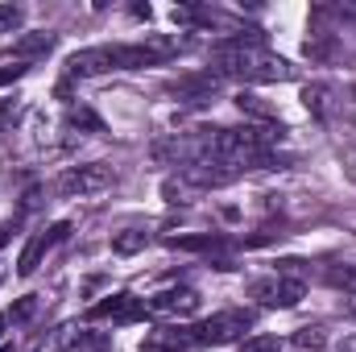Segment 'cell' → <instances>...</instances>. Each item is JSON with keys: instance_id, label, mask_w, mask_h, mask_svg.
<instances>
[{"instance_id": "obj_1", "label": "cell", "mask_w": 356, "mask_h": 352, "mask_svg": "<svg viewBox=\"0 0 356 352\" xmlns=\"http://www.w3.org/2000/svg\"><path fill=\"white\" fill-rule=\"evenodd\" d=\"M216 58V75L220 79H245V83H286L298 75L294 63L277 58L261 50V33L257 29H245V33H232L224 42H216L211 50Z\"/></svg>"}, {"instance_id": "obj_2", "label": "cell", "mask_w": 356, "mask_h": 352, "mask_svg": "<svg viewBox=\"0 0 356 352\" xmlns=\"http://www.w3.org/2000/svg\"><path fill=\"white\" fill-rule=\"evenodd\" d=\"M249 328H253V311H220V315L195 323V328H191V340H195V344H232V340H241Z\"/></svg>"}, {"instance_id": "obj_3", "label": "cell", "mask_w": 356, "mask_h": 352, "mask_svg": "<svg viewBox=\"0 0 356 352\" xmlns=\"http://www.w3.org/2000/svg\"><path fill=\"white\" fill-rule=\"evenodd\" d=\"M249 294H253L261 307L286 311V307H298V303H302L307 286H302L298 278H286V273H277V278H257V282L249 286Z\"/></svg>"}, {"instance_id": "obj_4", "label": "cell", "mask_w": 356, "mask_h": 352, "mask_svg": "<svg viewBox=\"0 0 356 352\" xmlns=\"http://www.w3.org/2000/svg\"><path fill=\"white\" fill-rule=\"evenodd\" d=\"M112 178H116L112 175V166H104V162H88V166H71V170H63L58 191L71 195V199H83V195H95V191H108Z\"/></svg>"}, {"instance_id": "obj_5", "label": "cell", "mask_w": 356, "mask_h": 352, "mask_svg": "<svg viewBox=\"0 0 356 352\" xmlns=\"http://www.w3.org/2000/svg\"><path fill=\"white\" fill-rule=\"evenodd\" d=\"M88 319L91 323H99V319L137 323V319H145V298H137V294H129V290H116V294H108V298H99V303L91 307Z\"/></svg>"}, {"instance_id": "obj_6", "label": "cell", "mask_w": 356, "mask_h": 352, "mask_svg": "<svg viewBox=\"0 0 356 352\" xmlns=\"http://www.w3.org/2000/svg\"><path fill=\"white\" fill-rule=\"evenodd\" d=\"M199 311V294L191 286H170V290H158L154 298H145V315H195Z\"/></svg>"}, {"instance_id": "obj_7", "label": "cell", "mask_w": 356, "mask_h": 352, "mask_svg": "<svg viewBox=\"0 0 356 352\" xmlns=\"http://www.w3.org/2000/svg\"><path fill=\"white\" fill-rule=\"evenodd\" d=\"M220 75L216 71H199V75H182L175 88V95H178V104H186V108H203V104H211L216 95H220Z\"/></svg>"}, {"instance_id": "obj_8", "label": "cell", "mask_w": 356, "mask_h": 352, "mask_svg": "<svg viewBox=\"0 0 356 352\" xmlns=\"http://www.w3.org/2000/svg\"><path fill=\"white\" fill-rule=\"evenodd\" d=\"M245 170H236L232 162H220V158H203V162H195V166H186L182 178L191 182V186H228L232 178H241Z\"/></svg>"}, {"instance_id": "obj_9", "label": "cell", "mask_w": 356, "mask_h": 352, "mask_svg": "<svg viewBox=\"0 0 356 352\" xmlns=\"http://www.w3.org/2000/svg\"><path fill=\"white\" fill-rule=\"evenodd\" d=\"M191 344H195L191 328H154V332H145L137 352H186Z\"/></svg>"}, {"instance_id": "obj_10", "label": "cell", "mask_w": 356, "mask_h": 352, "mask_svg": "<svg viewBox=\"0 0 356 352\" xmlns=\"http://www.w3.org/2000/svg\"><path fill=\"white\" fill-rule=\"evenodd\" d=\"M54 50V33H21L17 42H13V54L8 58H17V63H29V58H42V54H50Z\"/></svg>"}, {"instance_id": "obj_11", "label": "cell", "mask_w": 356, "mask_h": 352, "mask_svg": "<svg viewBox=\"0 0 356 352\" xmlns=\"http://www.w3.org/2000/svg\"><path fill=\"white\" fill-rule=\"evenodd\" d=\"M236 108H241L245 116H253L257 125H277V108L266 104L261 95H253V91H241V95H236Z\"/></svg>"}, {"instance_id": "obj_12", "label": "cell", "mask_w": 356, "mask_h": 352, "mask_svg": "<svg viewBox=\"0 0 356 352\" xmlns=\"http://www.w3.org/2000/svg\"><path fill=\"white\" fill-rule=\"evenodd\" d=\"M46 249H50V245H46V232L29 237V241H25V249H21V257H17V273H21V278H29V273H33V269L42 265Z\"/></svg>"}, {"instance_id": "obj_13", "label": "cell", "mask_w": 356, "mask_h": 352, "mask_svg": "<svg viewBox=\"0 0 356 352\" xmlns=\"http://www.w3.org/2000/svg\"><path fill=\"white\" fill-rule=\"evenodd\" d=\"M145 245H149V232H141V228H124V232L112 237V253H120V257H133Z\"/></svg>"}, {"instance_id": "obj_14", "label": "cell", "mask_w": 356, "mask_h": 352, "mask_svg": "<svg viewBox=\"0 0 356 352\" xmlns=\"http://www.w3.org/2000/svg\"><path fill=\"white\" fill-rule=\"evenodd\" d=\"M220 245V237L203 232V237H166V249H182V253H211Z\"/></svg>"}, {"instance_id": "obj_15", "label": "cell", "mask_w": 356, "mask_h": 352, "mask_svg": "<svg viewBox=\"0 0 356 352\" xmlns=\"http://www.w3.org/2000/svg\"><path fill=\"white\" fill-rule=\"evenodd\" d=\"M327 282L344 294H356V265H332L327 269Z\"/></svg>"}, {"instance_id": "obj_16", "label": "cell", "mask_w": 356, "mask_h": 352, "mask_svg": "<svg viewBox=\"0 0 356 352\" xmlns=\"http://www.w3.org/2000/svg\"><path fill=\"white\" fill-rule=\"evenodd\" d=\"M302 104H307V112H311V116H327V88H323V83L307 88V91H302Z\"/></svg>"}, {"instance_id": "obj_17", "label": "cell", "mask_w": 356, "mask_h": 352, "mask_svg": "<svg viewBox=\"0 0 356 352\" xmlns=\"http://www.w3.org/2000/svg\"><path fill=\"white\" fill-rule=\"evenodd\" d=\"M25 75H29V63H17V58H0V88L17 83V79H25Z\"/></svg>"}, {"instance_id": "obj_18", "label": "cell", "mask_w": 356, "mask_h": 352, "mask_svg": "<svg viewBox=\"0 0 356 352\" xmlns=\"http://www.w3.org/2000/svg\"><path fill=\"white\" fill-rule=\"evenodd\" d=\"M21 21H25V8L21 4H0V38L13 33V29H21Z\"/></svg>"}, {"instance_id": "obj_19", "label": "cell", "mask_w": 356, "mask_h": 352, "mask_svg": "<svg viewBox=\"0 0 356 352\" xmlns=\"http://www.w3.org/2000/svg\"><path fill=\"white\" fill-rule=\"evenodd\" d=\"M286 349H290V344L277 340V336H253V340H245L241 352H286Z\"/></svg>"}, {"instance_id": "obj_20", "label": "cell", "mask_w": 356, "mask_h": 352, "mask_svg": "<svg viewBox=\"0 0 356 352\" xmlns=\"http://www.w3.org/2000/svg\"><path fill=\"white\" fill-rule=\"evenodd\" d=\"M33 311H38V298H33V294H25L21 303H13V307L4 311V319H8V323H21V319H29Z\"/></svg>"}, {"instance_id": "obj_21", "label": "cell", "mask_w": 356, "mask_h": 352, "mask_svg": "<svg viewBox=\"0 0 356 352\" xmlns=\"http://www.w3.org/2000/svg\"><path fill=\"white\" fill-rule=\"evenodd\" d=\"M323 344H327V332L323 328H302L294 336V349H323Z\"/></svg>"}, {"instance_id": "obj_22", "label": "cell", "mask_w": 356, "mask_h": 352, "mask_svg": "<svg viewBox=\"0 0 356 352\" xmlns=\"http://www.w3.org/2000/svg\"><path fill=\"white\" fill-rule=\"evenodd\" d=\"M71 125H75V129H91V133L104 129V120H99L91 108H71Z\"/></svg>"}, {"instance_id": "obj_23", "label": "cell", "mask_w": 356, "mask_h": 352, "mask_svg": "<svg viewBox=\"0 0 356 352\" xmlns=\"http://www.w3.org/2000/svg\"><path fill=\"white\" fill-rule=\"evenodd\" d=\"M307 54H311V58H327V54H332V42H327V38H319V42H307Z\"/></svg>"}, {"instance_id": "obj_24", "label": "cell", "mask_w": 356, "mask_h": 352, "mask_svg": "<svg viewBox=\"0 0 356 352\" xmlns=\"http://www.w3.org/2000/svg\"><path fill=\"white\" fill-rule=\"evenodd\" d=\"M17 120V104H0V133Z\"/></svg>"}, {"instance_id": "obj_25", "label": "cell", "mask_w": 356, "mask_h": 352, "mask_svg": "<svg viewBox=\"0 0 356 352\" xmlns=\"http://www.w3.org/2000/svg\"><path fill=\"white\" fill-rule=\"evenodd\" d=\"M13 232H17V220H8V224H0V249L8 245V237H13Z\"/></svg>"}, {"instance_id": "obj_26", "label": "cell", "mask_w": 356, "mask_h": 352, "mask_svg": "<svg viewBox=\"0 0 356 352\" xmlns=\"http://www.w3.org/2000/svg\"><path fill=\"white\" fill-rule=\"evenodd\" d=\"M4 323H8V319H4V315H0V332H4Z\"/></svg>"}, {"instance_id": "obj_27", "label": "cell", "mask_w": 356, "mask_h": 352, "mask_svg": "<svg viewBox=\"0 0 356 352\" xmlns=\"http://www.w3.org/2000/svg\"><path fill=\"white\" fill-rule=\"evenodd\" d=\"M0 352H13V349H8V344H0Z\"/></svg>"}, {"instance_id": "obj_28", "label": "cell", "mask_w": 356, "mask_h": 352, "mask_svg": "<svg viewBox=\"0 0 356 352\" xmlns=\"http://www.w3.org/2000/svg\"><path fill=\"white\" fill-rule=\"evenodd\" d=\"M0 282H4V269H0Z\"/></svg>"}]
</instances>
